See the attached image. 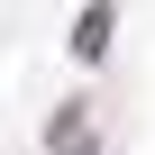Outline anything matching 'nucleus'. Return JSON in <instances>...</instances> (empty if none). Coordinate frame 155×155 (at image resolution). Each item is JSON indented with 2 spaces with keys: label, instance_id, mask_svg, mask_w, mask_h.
<instances>
[{
  "label": "nucleus",
  "instance_id": "1",
  "mask_svg": "<svg viewBox=\"0 0 155 155\" xmlns=\"http://www.w3.org/2000/svg\"><path fill=\"white\" fill-rule=\"evenodd\" d=\"M101 46H110V0H91V9H82V28H73V55H82V64H91Z\"/></svg>",
  "mask_w": 155,
  "mask_h": 155
}]
</instances>
